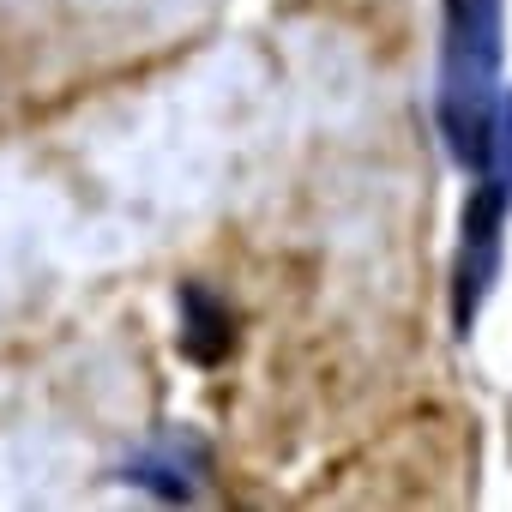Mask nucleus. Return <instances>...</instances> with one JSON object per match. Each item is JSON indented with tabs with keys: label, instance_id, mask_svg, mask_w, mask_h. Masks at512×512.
I'll list each match as a JSON object with an SVG mask.
<instances>
[{
	"label": "nucleus",
	"instance_id": "1",
	"mask_svg": "<svg viewBox=\"0 0 512 512\" xmlns=\"http://www.w3.org/2000/svg\"><path fill=\"white\" fill-rule=\"evenodd\" d=\"M506 0H440V85L434 121L446 157L470 175L482 169L506 97Z\"/></svg>",
	"mask_w": 512,
	"mask_h": 512
},
{
	"label": "nucleus",
	"instance_id": "2",
	"mask_svg": "<svg viewBox=\"0 0 512 512\" xmlns=\"http://www.w3.org/2000/svg\"><path fill=\"white\" fill-rule=\"evenodd\" d=\"M470 193L458 211V247H452V338H470L506 260V223H512V91L500 97L494 145L482 169H470Z\"/></svg>",
	"mask_w": 512,
	"mask_h": 512
},
{
	"label": "nucleus",
	"instance_id": "3",
	"mask_svg": "<svg viewBox=\"0 0 512 512\" xmlns=\"http://www.w3.org/2000/svg\"><path fill=\"white\" fill-rule=\"evenodd\" d=\"M205 476H211V452H205V440L187 434V428H169V434L145 440V446L115 470V482L145 488V494H157V500H199Z\"/></svg>",
	"mask_w": 512,
	"mask_h": 512
},
{
	"label": "nucleus",
	"instance_id": "4",
	"mask_svg": "<svg viewBox=\"0 0 512 512\" xmlns=\"http://www.w3.org/2000/svg\"><path fill=\"white\" fill-rule=\"evenodd\" d=\"M175 308H181V356L199 362V368L229 362V350H235V308L211 284H181Z\"/></svg>",
	"mask_w": 512,
	"mask_h": 512
}]
</instances>
